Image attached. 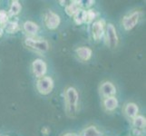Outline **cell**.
<instances>
[{
    "label": "cell",
    "instance_id": "obj_1",
    "mask_svg": "<svg viewBox=\"0 0 146 136\" xmlns=\"http://www.w3.org/2000/svg\"><path fill=\"white\" fill-rule=\"evenodd\" d=\"M64 102L65 111L69 116H74L78 110L79 103V94L76 88L69 86L64 92Z\"/></svg>",
    "mask_w": 146,
    "mask_h": 136
},
{
    "label": "cell",
    "instance_id": "obj_2",
    "mask_svg": "<svg viewBox=\"0 0 146 136\" xmlns=\"http://www.w3.org/2000/svg\"><path fill=\"white\" fill-rule=\"evenodd\" d=\"M25 44L35 51L44 53L49 50V43L44 39L35 38L34 36H27L24 40Z\"/></svg>",
    "mask_w": 146,
    "mask_h": 136
},
{
    "label": "cell",
    "instance_id": "obj_3",
    "mask_svg": "<svg viewBox=\"0 0 146 136\" xmlns=\"http://www.w3.org/2000/svg\"><path fill=\"white\" fill-rule=\"evenodd\" d=\"M36 86L37 92L40 94L48 95L53 92L54 87V82L51 76H43L36 81Z\"/></svg>",
    "mask_w": 146,
    "mask_h": 136
},
{
    "label": "cell",
    "instance_id": "obj_4",
    "mask_svg": "<svg viewBox=\"0 0 146 136\" xmlns=\"http://www.w3.org/2000/svg\"><path fill=\"white\" fill-rule=\"evenodd\" d=\"M105 41L108 46L111 49H115L118 46L119 44V36L116 31V28L113 26V24L108 23L105 27Z\"/></svg>",
    "mask_w": 146,
    "mask_h": 136
},
{
    "label": "cell",
    "instance_id": "obj_5",
    "mask_svg": "<svg viewBox=\"0 0 146 136\" xmlns=\"http://www.w3.org/2000/svg\"><path fill=\"white\" fill-rule=\"evenodd\" d=\"M141 18V12L138 10H135L129 13L126 16H124L122 19V25L125 31H131L139 23V20Z\"/></svg>",
    "mask_w": 146,
    "mask_h": 136
},
{
    "label": "cell",
    "instance_id": "obj_6",
    "mask_svg": "<svg viewBox=\"0 0 146 136\" xmlns=\"http://www.w3.org/2000/svg\"><path fill=\"white\" fill-rule=\"evenodd\" d=\"M44 26L49 30H55L61 24V18L58 14L52 11V10H47L44 13Z\"/></svg>",
    "mask_w": 146,
    "mask_h": 136
},
{
    "label": "cell",
    "instance_id": "obj_7",
    "mask_svg": "<svg viewBox=\"0 0 146 136\" xmlns=\"http://www.w3.org/2000/svg\"><path fill=\"white\" fill-rule=\"evenodd\" d=\"M105 27H106V22L103 18L98 19L96 21L92 23L91 33H92V37L94 41L98 42L102 39L105 32Z\"/></svg>",
    "mask_w": 146,
    "mask_h": 136
},
{
    "label": "cell",
    "instance_id": "obj_8",
    "mask_svg": "<svg viewBox=\"0 0 146 136\" xmlns=\"http://www.w3.org/2000/svg\"><path fill=\"white\" fill-rule=\"evenodd\" d=\"M32 72L36 78H41L46 76L47 72V64L43 59L36 58L32 63Z\"/></svg>",
    "mask_w": 146,
    "mask_h": 136
},
{
    "label": "cell",
    "instance_id": "obj_9",
    "mask_svg": "<svg viewBox=\"0 0 146 136\" xmlns=\"http://www.w3.org/2000/svg\"><path fill=\"white\" fill-rule=\"evenodd\" d=\"M116 92L117 91H116L115 85L110 81H104L101 84L100 86H99L100 95L104 99L108 98V97H112V96H115Z\"/></svg>",
    "mask_w": 146,
    "mask_h": 136
},
{
    "label": "cell",
    "instance_id": "obj_10",
    "mask_svg": "<svg viewBox=\"0 0 146 136\" xmlns=\"http://www.w3.org/2000/svg\"><path fill=\"white\" fill-rule=\"evenodd\" d=\"M75 54L81 61L87 62L92 58L93 50L88 46H79L75 49Z\"/></svg>",
    "mask_w": 146,
    "mask_h": 136
},
{
    "label": "cell",
    "instance_id": "obj_11",
    "mask_svg": "<svg viewBox=\"0 0 146 136\" xmlns=\"http://www.w3.org/2000/svg\"><path fill=\"white\" fill-rule=\"evenodd\" d=\"M83 7V1H78V0H73L70 4L65 6V13L68 17H73L80 9Z\"/></svg>",
    "mask_w": 146,
    "mask_h": 136
},
{
    "label": "cell",
    "instance_id": "obj_12",
    "mask_svg": "<svg viewBox=\"0 0 146 136\" xmlns=\"http://www.w3.org/2000/svg\"><path fill=\"white\" fill-rule=\"evenodd\" d=\"M139 113V107L135 103H127L123 107V113L129 119H133L137 116Z\"/></svg>",
    "mask_w": 146,
    "mask_h": 136
},
{
    "label": "cell",
    "instance_id": "obj_13",
    "mask_svg": "<svg viewBox=\"0 0 146 136\" xmlns=\"http://www.w3.org/2000/svg\"><path fill=\"white\" fill-rule=\"evenodd\" d=\"M119 105L118 99L115 96L104 98L103 101V106L105 111L107 112H113L114 110H116Z\"/></svg>",
    "mask_w": 146,
    "mask_h": 136
},
{
    "label": "cell",
    "instance_id": "obj_14",
    "mask_svg": "<svg viewBox=\"0 0 146 136\" xmlns=\"http://www.w3.org/2000/svg\"><path fill=\"white\" fill-rule=\"evenodd\" d=\"M23 29L29 36H34L38 33L39 31V26L33 21H26L23 24Z\"/></svg>",
    "mask_w": 146,
    "mask_h": 136
},
{
    "label": "cell",
    "instance_id": "obj_15",
    "mask_svg": "<svg viewBox=\"0 0 146 136\" xmlns=\"http://www.w3.org/2000/svg\"><path fill=\"white\" fill-rule=\"evenodd\" d=\"M22 10V6L21 4H20L19 1H17V0H13V1L11 2V6H10V8L8 10V17H16L17 16V15L20 14V12H21Z\"/></svg>",
    "mask_w": 146,
    "mask_h": 136
},
{
    "label": "cell",
    "instance_id": "obj_16",
    "mask_svg": "<svg viewBox=\"0 0 146 136\" xmlns=\"http://www.w3.org/2000/svg\"><path fill=\"white\" fill-rule=\"evenodd\" d=\"M133 126L137 130H143L146 126V119L143 115H137L132 119Z\"/></svg>",
    "mask_w": 146,
    "mask_h": 136
},
{
    "label": "cell",
    "instance_id": "obj_17",
    "mask_svg": "<svg viewBox=\"0 0 146 136\" xmlns=\"http://www.w3.org/2000/svg\"><path fill=\"white\" fill-rule=\"evenodd\" d=\"M79 136H102V133L97 129L96 126L90 125V126L84 128Z\"/></svg>",
    "mask_w": 146,
    "mask_h": 136
},
{
    "label": "cell",
    "instance_id": "obj_18",
    "mask_svg": "<svg viewBox=\"0 0 146 136\" xmlns=\"http://www.w3.org/2000/svg\"><path fill=\"white\" fill-rule=\"evenodd\" d=\"M5 30L7 34H16L19 30V25L17 21H8L5 25Z\"/></svg>",
    "mask_w": 146,
    "mask_h": 136
},
{
    "label": "cell",
    "instance_id": "obj_19",
    "mask_svg": "<svg viewBox=\"0 0 146 136\" xmlns=\"http://www.w3.org/2000/svg\"><path fill=\"white\" fill-rule=\"evenodd\" d=\"M74 22L78 25V26H81V25L85 23V10L81 8L79 11L74 15L73 17Z\"/></svg>",
    "mask_w": 146,
    "mask_h": 136
},
{
    "label": "cell",
    "instance_id": "obj_20",
    "mask_svg": "<svg viewBox=\"0 0 146 136\" xmlns=\"http://www.w3.org/2000/svg\"><path fill=\"white\" fill-rule=\"evenodd\" d=\"M96 11L94 9H88L85 10V23L86 24H92L93 22H94V19L96 18Z\"/></svg>",
    "mask_w": 146,
    "mask_h": 136
},
{
    "label": "cell",
    "instance_id": "obj_21",
    "mask_svg": "<svg viewBox=\"0 0 146 136\" xmlns=\"http://www.w3.org/2000/svg\"><path fill=\"white\" fill-rule=\"evenodd\" d=\"M8 19L9 17L6 10H0V27H5V25L8 22Z\"/></svg>",
    "mask_w": 146,
    "mask_h": 136
},
{
    "label": "cell",
    "instance_id": "obj_22",
    "mask_svg": "<svg viewBox=\"0 0 146 136\" xmlns=\"http://www.w3.org/2000/svg\"><path fill=\"white\" fill-rule=\"evenodd\" d=\"M84 3L85 4H83V7H86L87 9H91V7L94 6V0H88V1H85Z\"/></svg>",
    "mask_w": 146,
    "mask_h": 136
},
{
    "label": "cell",
    "instance_id": "obj_23",
    "mask_svg": "<svg viewBox=\"0 0 146 136\" xmlns=\"http://www.w3.org/2000/svg\"><path fill=\"white\" fill-rule=\"evenodd\" d=\"M62 136H79V134L75 133H64Z\"/></svg>",
    "mask_w": 146,
    "mask_h": 136
},
{
    "label": "cell",
    "instance_id": "obj_24",
    "mask_svg": "<svg viewBox=\"0 0 146 136\" xmlns=\"http://www.w3.org/2000/svg\"><path fill=\"white\" fill-rule=\"evenodd\" d=\"M3 34H4V28L2 27H0V37H2Z\"/></svg>",
    "mask_w": 146,
    "mask_h": 136
},
{
    "label": "cell",
    "instance_id": "obj_25",
    "mask_svg": "<svg viewBox=\"0 0 146 136\" xmlns=\"http://www.w3.org/2000/svg\"><path fill=\"white\" fill-rule=\"evenodd\" d=\"M59 3H61V6H65V1H59Z\"/></svg>",
    "mask_w": 146,
    "mask_h": 136
}]
</instances>
